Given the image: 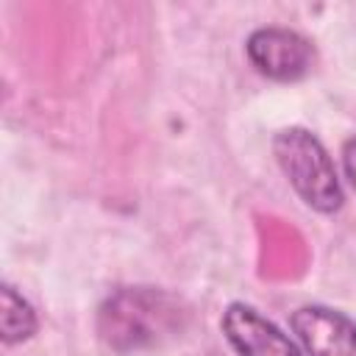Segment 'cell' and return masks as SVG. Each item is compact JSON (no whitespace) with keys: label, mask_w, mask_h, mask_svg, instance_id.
<instances>
[{"label":"cell","mask_w":356,"mask_h":356,"mask_svg":"<svg viewBox=\"0 0 356 356\" xmlns=\"http://www.w3.org/2000/svg\"><path fill=\"white\" fill-rule=\"evenodd\" d=\"M184 323V303L153 286H122L111 292L97 312V334L117 353L153 348L175 337Z\"/></svg>","instance_id":"1"},{"label":"cell","mask_w":356,"mask_h":356,"mask_svg":"<svg viewBox=\"0 0 356 356\" xmlns=\"http://www.w3.org/2000/svg\"><path fill=\"white\" fill-rule=\"evenodd\" d=\"M273 156L289 186L309 209L320 214H334L337 209H342L345 192L334 159L309 128L300 125L281 128L273 136Z\"/></svg>","instance_id":"2"},{"label":"cell","mask_w":356,"mask_h":356,"mask_svg":"<svg viewBox=\"0 0 356 356\" xmlns=\"http://www.w3.org/2000/svg\"><path fill=\"white\" fill-rule=\"evenodd\" d=\"M245 53L250 64L273 81H298L312 70L314 61L312 42L303 33L281 25L256 28L245 42Z\"/></svg>","instance_id":"3"},{"label":"cell","mask_w":356,"mask_h":356,"mask_svg":"<svg viewBox=\"0 0 356 356\" xmlns=\"http://www.w3.org/2000/svg\"><path fill=\"white\" fill-rule=\"evenodd\" d=\"M220 328L236 356H303L300 345L250 303H228Z\"/></svg>","instance_id":"4"},{"label":"cell","mask_w":356,"mask_h":356,"mask_svg":"<svg viewBox=\"0 0 356 356\" xmlns=\"http://www.w3.org/2000/svg\"><path fill=\"white\" fill-rule=\"evenodd\" d=\"M303 356H356V320L331 306H300L289 317Z\"/></svg>","instance_id":"5"},{"label":"cell","mask_w":356,"mask_h":356,"mask_svg":"<svg viewBox=\"0 0 356 356\" xmlns=\"http://www.w3.org/2000/svg\"><path fill=\"white\" fill-rule=\"evenodd\" d=\"M0 295H3V312H0L3 342L6 345H17V342L31 339L36 334V328H39V320H36V312L28 303V298L19 295L11 284H3Z\"/></svg>","instance_id":"6"},{"label":"cell","mask_w":356,"mask_h":356,"mask_svg":"<svg viewBox=\"0 0 356 356\" xmlns=\"http://www.w3.org/2000/svg\"><path fill=\"white\" fill-rule=\"evenodd\" d=\"M342 170H345V178L350 181V186L356 192V136H350L342 145Z\"/></svg>","instance_id":"7"}]
</instances>
